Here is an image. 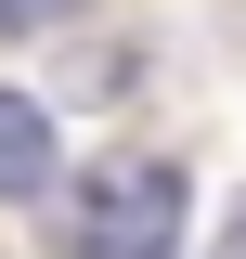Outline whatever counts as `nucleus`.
Here are the masks:
<instances>
[{
	"instance_id": "nucleus-1",
	"label": "nucleus",
	"mask_w": 246,
	"mask_h": 259,
	"mask_svg": "<svg viewBox=\"0 0 246 259\" xmlns=\"http://www.w3.org/2000/svg\"><path fill=\"white\" fill-rule=\"evenodd\" d=\"M182 168L169 156H130V168H91L78 221H65V259H169L182 246Z\"/></svg>"
},
{
	"instance_id": "nucleus-2",
	"label": "nucleus",
	"mask_w": 246,
	"mask_h": 259,
	"mask_svg": "<svg viewBox=\"0 0 246 259\" xmlns=\"http://www.w3.org/2000/svg\"><path fill=\"white\" fill-rule=\"evenodd\" d=\"M52 182V117L26 91H0V194H39Z\"/></svg>"
},
{
	"instance_id": "nucleus-3",
	"label": "nucleus",
	"mask_w": 246,
	"mask_h": 259,
	"mask_svg": "<svg viewBox=\"0 0 246 259\" xmlns=\"http://www.w3.org/2000/svg\"><path fill=\"white\" fill-rule=\"evenodd\" d=\"M65 13H91V0H0V39H39V26H65Z\"/></svg>"
},
{
	"instance_id": "nucleus-4",
	"label": "nucleus",
	"mask_w": 246,
	"mask_h": 259,
	"mask_svg": "<svg viewBox=\"0 0 246 259\" xmlns=\"http://www.w3.org/2000/svg\"><path fill=\"white\" fill-rule=\"evenodd\" d=\"M220 259H246V207H233V233H220Z\"/></svg>"
}]
</instances>
